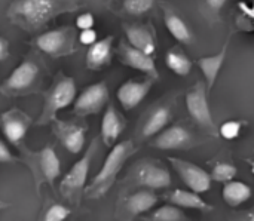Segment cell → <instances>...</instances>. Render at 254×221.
Returning a JSON list of instances; mask_svg holds the SVG:
<instances>
[{
  "mask_svg": "<svg viewBox=\"0 0 254 221\" xmlns=\"http://www.w3.org/2000/svg\"><path fill=\"white\" fill-rule=\"evenodd\" d=\"M83 6V0H13L6 10V16L13 25L34 33L57 16L77 12Z\"/></svg>",
  "mask_w": 254,
  "mask_h": 221,
  "instance_id": "obj_1",
  "label": "cell"
},
{
  "mask_svg": "<svg viewBox=\"0 0 254 221\" xmlns=\"http://www.w3.org/2000/svg\"><path fill=\"white\" fill-rule=\"evenodd\" d=\"M97 31L94 28H88V30H80V34H77L79 37V42L82 45H86V46H91L92 43L97 42Z\"/></svg>",
  "mask_w": 254,
  "mask_h": 221,
  "instance_id": "obj_34",
  "label": "cell"
},
{
  "mask_svg": "<svg viewBox=\"0 0 254 221\" xmlns=\"http://www.w3.org/2000/svg\"><path fill=\"white\" fill-rule=\"evenodd\" d=\"M109 101V88L106 82L92 83L85 88L80 95L74 100L73 113L79 117H86L89 114L98 113Z\"/></svg>",
  "mask_w": 254,
  "mask_h": 221,
  "instance_id": "obj_9",
  "label": "cell"
},
{
  "mask_svg": "<svg viewBox=\"0 0 254 221\" xmlns=\"http://www.w3.org/2000/svg\"><path fill=\"white\" fill-rule=\"evenodd\" d=\"M43 109L36 120L37 126H43L51 123L54 119H57V114L67 109L74 100H76V83L73 77H68L65 74H58L54 80L52 86L45 92L43 95Z\"/></svg>",
  "mask_w": 254,
  "mask_h": 221,
  "instance_id": "obj_4",
  "label": "cell"
},
{
  "mask_svg": "<svg viewBox=\"0 0 254 221\" xmlns=\"http://www.w3.org/2000/svg\"><path fill=\"white\" fill-rule=\"evenodd\" d=\"M42 82V67L37 61L27 58L19 62L9 77L0 85V94L4 97H25L36 92Z\"/></svg>",
  "mask_w": 254,
  "mask_h": 221,
  "instance_id": "obj_6",
  "label": "cell"
},
{
  "mask_svg": "<svg viewBox=\"0 0 254 221\" xmlns=\"http://www.w3.org/2000/svg\"><path fill=\"white\" fill-rule=\"evenodd\" d=\"M125 129V120L124 117L118 113V110L110 104L101 119V132H100V138L103 141L104 146L107 147H113L118 141V138L121 137V134Z\"/></svg>",
  "mask_w": 254,
  "mask_h": 221,
  "instance_id": "obj_18",
  "label": "cell"
},
{
  "mask_svg": "<svg viewBox=\"0 0 254 221\" xmlns=\"http://www.w3.org/2000/svg\"><path fill=\"white\" fill-rule=\"evenodd\" d=\"M76 37L77 34L73 27H60L36 36L31 45L51 58H61L77 51Z\"/></svg>",
  "mask_w": 254,
  "mask_h": 221,
  "instance_id": "obj_7",
  "label": "cell"
},
{
  "mask_svg": "<svg viewBox=\"0 0 254 221\" xmlns=\"http://www.w3.org/2000/svg\"><path fill=\"white\" fill-rule=\"evenodd\" d=\"M6 208H9V204L4 202V201H0V213H1L3 210H6Z\"/></svg>",
  "mask_w": 254,
  "mask_h": 221,
  "instance_id": "obj_37",
  "label": "cell"
},
{
  "mask_svg": "<svg viewBox=\"0 0 254 221\" xmlns=\"http://www.w3.org/2000/svg\"><path fill=\"white\" fill-rule=\"evenodd\" d=\"M125 30V36L128 39V43L147 54V55H153L156 51V42H155V36L153 31L147 27L143 25H124Z\"/></svg>",
  "mask_w": 254,
  "mask_h": 221,
  "instance_id": "obj_20",
  "label": "cell"
},
{
  "mask_svg": "<svg viewBox=\"0 0 254 221\" xmlns=\"http://www.w3.org/2000/svg\"><path fill=\"white\" fill-rule=\"evenodd\" d=\"M132 180L137 186L149 190H162L171 186V175L168 169L153 162H141L134 169Z\"/></svg>",
  "mask_w": 254,
  "mask_h": 221,
  "instance_id": "obj_13",
  "label": "cell"
},
{
  "mask_svg": "<svg viewBox=\"0 0 254 221\" xmlns=\"http://www.w3.org/2000/svg\"><path fill=\"white\" fill-rule=\"evenodd\" d=\"M18 162H21V158L12 155L9 147L0 140V164H18Z\"/></svg>",
  "mask_w": 254,
  "mask_h": 221,
  "instance_id": "obj_33",
  "label": "cell"
},
{
  "mask_svg": "<svg viewBox=\"0 0 254 221\" xmlns=\"http://www.w3.org/2000/svg\"><path fill=\"white\" fill-rule=\"evenodd\" d=\"M164 21H165V27L170 31V34L182 43H189L192 39L190 30L188 27V24L185 22V19L177 15L174 10L171 9H165L164 10Z\"/></svg>",
  "mask_w": 254,
  "mask_h": 221,
  "instance_id": "obj_25",
  "label": "cell"
},
{
  "mask_svg": "<svg viewBox=\"0 0 254 221\" xmlns=\"http://www.w3.org/2000/svg\"><path fill=\"white\" fill-rule=\"evenodd\" d=\"M222 198L232 208L241 207L252 198V187L243 181H228L222 190Z\"/></svg>",
  "mask_w": 254,
  "mask_h": 221,
  "instance_id": "obj_24",
  "label": "cell"
},
{
  "mask_svg": "<svg viewBox=\"0 0 254 221\" xmlns=\"http://www.w3.org/2000/svg\"><path fill=\"white\" fill-rule=\"evenodd\" d=\"M171 120V110L165 106L155 109L149 117L146 119L143 128H141V137L143 138H150L153 135H158L161 131L167 128V125Z\"/></svg>",
  "mask_w": 254,
  "mask_h": 221,
  "instance_id": "obj_23",
  "label": "cell"
},
{
  "mask_svg": "<svg viewBox=\"0 0 254 221\" xmlns=\"http://www.w3.org/2000/svg\"><path fill=\"white\" fill-rule=\"evenodd\" d=\"M244 221H254V213H250V214L244 219Z\"/></svg>",
  "mask_w": 254,
  "mask_h": 221,
  "instance_id": "obj_38",
  "label": "cell"
},
{
  "mask_svg": "<svg viewBox=\"0 0 254 221\" xmlns=\"http://www.w3.org/2000/svg\"><path fill=\"white\" fill-rule=\"evenodd\" d=\"M144 221H188V217L185 216L183 210L170 204L162 205L161 208L155 210L149 217H144Z\"/></svg>",
  "mask_w": 254,
  "mask_h": 221,
  "instance_id": "obj_27",
  "label": "cell"
},
{
  "mask_svg": "<svg viewBox=\"0 0 254 221\" xmlns=\"http://www.w3.org/2000/svg\"><path fill=\"white\" fill-rule=\"evenodd\" d=\"M113 40H115L113 36H107L89 46L86 52V67L89 70H100L104 65L110 64Z\"/></svg>",
  "mask_w": 254,
  "mask_h": 221,
  "instance_id": "obj_21",
  "label": "cell"
},
{
  "mask_svg": "<svg viewBox=\"0 0 254 221\" xmlns=\"http://www.w3.org/2000/svg\"><path fill=\"white\" fill-rule=\"evenodd\" d=\"M51 125L54 135L67 152H70L71 155H79L83 150L86 138V125L60 120L58 117L54 119Z\"/></svg>",
  "mask_w": 254,
  "mask_h": 221,
  "instance_id": "obj_12",
  "label": "cell"
},
{
  "mask_svg": "<svg viewBox=\"0 0 254 221\" xmlns=\"http://www.w3.org/2000/svg\"><path fill=\"white\" fill-rule=\"evenodd\" d=\"M70 214H71V211L68 207L63 205V204L51 202L43 208V211L40 213L39 219L36 221H65Z\"/></svg>",
  "mask_w": 254,
  "mask_h": 221,
  "instance_id": "obj_28",
  "label": "cell"
},
{
  "mask_svg": "<svg viewBox=\"0 0 254 221\" xmlns=\"http://www.w3.org/2000/svg\"><path fill=\"white\" fill-rule=\"evenodd\" d=\"M190 141H192V135L185 126L173 125L161 131L158 137L153 140L152 146L159 150H179L188 147Z\"/></svg>",
  "mask_w": 254,
  "mask_h": 221,
  "instance_id": "obj_16",
  "label": "cell"
},
{
  "mask_svg": "<svg viewBox=\"0 0 254 221\" xmlns=\"http://www.w3.org/2000/svg\"><path fill=\"white\" fill-rule=\"evenodd\" d=\"M152 79L146 80H127L122 83L116 92V97L121 103V106L125 110H132L135 109L149 94L152 89Z\"/></svg>",
  "mask_w": 254,
  "mask_h": 221,
  "instance_id": "obj_15",
  "label": "cell"
},
{
  "mask_svg": "<svg viewBox=\"0 0 254 221\" xmlns=\"http://www.w3.org/2000/svg\"><path fill=\"white\" fill-rule=\"evenodd\" d=\"M226 54H228V46L225 45L219 54L210 55V56H202L198 59V67L201 68V71L205 77L208 89L214 86V83L219 77V73L223 67V62L226 59Z\"/></svg>",
  "mask_w": 254,
  "mask_h": 221,
  "instance_id": "obj_22",
  "label": "cell"
},
{
  "mask_svg": "<svg viewBox=\"0 0 254 221\" xmlns=\"http://www.w3.org/2000/svg\"><path fill=\"white\" fill-rule=\"evenodd\" d=\"M98 149V138H94L83 153V156L70 168L65 177L60 183V193L73 205H79L85 195V186L91 169V162Z\"/></svg>",
  "mask_w": 254,
  "mask_h": 221,
  "instance_id": "obj_5",
  "label": "cell"
},
{
  "mask_svg": "<svg viewBox=\"0 0 254 221\" xmlns=\"http://www.w3.org/2000/svg\"><path fill=\"white\" fill-rule=\"evenodd\" d=\"M155 4V0H124L122 7L129 15H143L149 12Z\"/></svg>",
  "mask_w": 254,
  "mask_h": 221,
  "instance_id": "obj_30",
  "label": "cell"
},
{
  "mask_svg": "<svg viewBox=\"0 0 254 221\" xmlns=\"http://www.w3.org/2000/svg\"><path fill=\"white\" fill-rule=\"evenodd\" d=\"M156 204L158 196L153 193V190H137L122 201V213L129 220L144 213H149Z\"/></svg>",
  "mask_w": 254,
  "mask_h": 221,
  "instance_id": "obj_17",
  "label": "cell"
},
{
  "mask_svg": "<svg viewBox=\"0 0 254 221\" xmlns=\"http://www.w3.org/2000/svg\"><path fill=\"white\" fill-rule=\"evenodd\" d=\"M186 109L189 116L202 128L210 129V131H216L214 126V120H213V114L210 110V104H208V97H207V88L204 83H198L196 86H193L188 95H186Z\"/></svg>",
  "mask_w": 254,
  "mask_h": 221,
  "instance_id": "obj_10",
  "label": "cell"
},
{
  "mask_svg": "<svg viewBox=\"0 0 254 221\" xmlns=\"http://www.w3.org/2000/svg\"><path fill=\"white\" fill-rule=\"evenodd\" d=\"M165 199L182 208V210H196V211H204V213H208V211H213V207L205 202L199 193L193 192V190H183V189H176L173 192H170Z\"/></svg>",
  "mask_w": 254,
  "mask_h": 221,
  "instance_id": "obj_19",
  "label": "cell"
},
{
  "mask_svg": "<svg viewBox=\"0 0 254 221\" xmlns=\"http://www.w3.org/2000/svg\"><path fill=\"white\" fill-rule=\"evenodd\" d=\"M207 1V4H208V7L210 9H213V10H220L223 6H225V3H226V0H205Z\"/></svg>",
  "mask_w": 254,
  "mask_h": 221,
  "instance_id": "obj_36",
  "label": "cell"
},
{
  "mask_svg": "<svg viewBox=\"0 0 254 221\" xmlns=\"http://www.w3.org/2000/svg\"><path fill=\"white\" fill-rule=\"evenodd\" d=\"M22 155L21 162L27 165L33 178L34 187L39 195L40 187L48 184L51 189H55V181L61 174V162L54 150V147H43L40 150H30L28 147H19Z\"/></svg>",
  "mask_w": 254,
  "mask_h": 221,
  "instance_id": "obj_3",
  "label": "cell"
},
{
  "mask_svg": "<svg viewBox=\"0 0 254 221\" xmlns=\"http://www.w3.org/2000/svg\"><path fill=\"white\" fill-rule=\"evenodd\" d=\"M241 128H243V122H240V120H226V122L220 126L219 134H220L225 140L231 141V140H235V138L240 137Z\"/></svg>",
  "mask_w": 254,
  "mask_h": 221,
  "instance_id": "obj_31",
  "label": "cell"
},
{
  "mask_svg": "<svg viewBox=\"0 0 254 221\" xmlns=\"http://www.w3.org/2000/svg\"><path fill=\"white\" fill-rule=\"evenodd\" d=\"M95 24V18L91 12H83L76 18V27L79 30H88V28H94Z\"/></svg>",
  "mask_w": 254,
  "mask_h": 221,
  "instance_id": "obj_32",
  "label": "cell"
},
{
  "mask_svg": "<svg viewBox=\"0 0 254 221\" xmlns=\"http://www.w3.org/2000/svg\"><path fill=\"white\" fill-rule=\"evenodd\" d=\"M119 56H121V61L125 65L147 74L150 79H158L159 77V73H158L153 56L132 48L129 43H125V42L119 43Z\"/></svg>",
  "mask_w": 254,
  "mask_h": 221,
  "instance_id": "obj_14",
  "label": "cell"
},
{
  "mask_svg": "<svg viewBox=\"0 0 254 221\" xmlns=\"http://www.w3.org/2000/svg\"><path fill=\"white\" fill-rule=\"evenodd\" d=\"M31 123H33L31 116L15 107L0 114V128L4 138L7 140V143H10L18 149L22 146Z\"/></svg>",
  "mask_w": 254,
  "mask_h": 221,
  "instance_id": "obj_8",
  "label": "cell"
},
{
  "mask_svg": "<svg viewBox=\"0 0 254 221\" xmlns=\"http://www.w3.org/2000/svg\"><path fill=\"white\" fill-rule=\"evenodd\" d=\"M171 166L176 169V172L180 175L182 181L193 192L196 193H205L211 189V175L198 166L196 164H192L189 161H183L179 158H170L168 159Z\"/></svg>",
  "mask_w": 254,
  "mask_h": 221,
  "instance_id": "obj_11",
  "label": "cell"
},
{
  "mask_svg": "<svg viewBox=\"0 0 254 221\" xmlns=\"http://www.w3.org/2000/svg\"><path fill=\"white\" fill-rule=\"evenodd\" d=\"M252 174H253V175H254V162H253V164H252Z\"/></svg>",
  "mask_w": 254,
  "mask_h": 221,
  "instance_id": "obj_39",
  "label": "cell"
},
{
  "mask_svg": "<svg viewBox=\"0 0 254 221\" xmlns=\"http://www.w3.org/2000/svg\"><path fill=\"white\" fill-rule=\"evenodd\" d=\"M237 166L234 164L229 162H219L214 165L213 171H211V180L217 181V183H228L232 181L237 177Z\"/></svg>",
  "mask_w": 254,
  "mask_h": 221,
  "instance_id": "obj_29",
  "label": "cell"
},
{
  "mask_svg": "<svg viewBox=\"0 0 254 221\" xmlns=\"http://www.w3.org/2000/svg\"><path fill=\"white\" fill-rule=\"evenodd\" d=\"M137 152V147L132 141H122L112 147L110 153L104 159V164L98 174L92 178L88 187H85V195L89 199H100L103 198L112 186L116 183V177L127 164V161Z\"/></svg>",
  "mask_w": 254,
  "mask_h": 221,
  "instance_id": "obj_2",
  "label": "cell"
},
{
  "mask_svg": "<svg viewBox=\"0 0 254 221\" xmlns=\"http://www.w3.org/2000/svg\"><path fill=\"white\" fill-rule=\"evenodd\" d=\"M165 64L167 67L177 76H188L192 71V61L180 51L171 49L165 55Z\"/></svg>",
  "mask_w": 254,
  "mask_h": 221,
  "instance_id": "obj_26",
  "label": "cell"
},
{
  "mask_svg": "<svg viewBox=\"0 0 254 221\" xmlns=\"http://www.w3.org/2000/svg\"><path fill=\"white\" fill-rule=\"evenodd\" d=\"M9 56V43L6 39L0 37V62Z\"/></svg>",
  "mask_w": 254,
  "mask_h": 221,
  "instance_id": "obj_35",
  "label": "cell"
}]
</instances>
